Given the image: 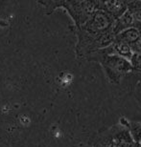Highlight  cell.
Segmentation results:
<instances>
[{
    "label": "cell",
    "instance_id": "1",
    "mask_svg": "<svg viewBox=\"0 0 141 147\" xmlns=\"http://www.w3.org/2000/svg\"><path fill=\"white\" fill-rule=\"evenodd\" d=\"M46 8V13H51L55 9L63 7L74 20L76 28L83 26L95 11L99 10V0L89 1H45L40 2Z\"/></svg>",
    "mask_w": 141,
    "mask_h": 147
},
{
    "label": "cell",
    "instance_id": "2",
    "mask_svg": "<svg viewBox=\"0 0 141 147\" xmlns=\"http://www.w3.org/2000/svg\"><path fill=\"white\" fill-rule=\"evenodd\" d=\"M87 60L98 61L104 69L108 79L113 84H119L126 76L133 72L129 60L115 55H105L102 50L90 55Z\"/></svg>",
    "mask_w": 141,
    "mask_h": 147
},
{
    "label": "cell",
    "instance_id": "3",
    "mask_svg": "<svg viewBox=\"0 0 141 147\" xmlns=\"http://www.w3.org/2000/svg\"><path fill=\"white\" fill-rule=\"evenodd\" d=\"M78 36V42L76 45L77 57L81 59H87L90 55L97 51L105 49L114 42L115 36L112 31H108L103 34H90L76 28Z\"/></svg>",
    "mask_w": 141,
    "mask_h": 147
},
{
    "label": "cell",
    "instance_id": "4",
    "mask_svg": "<svg viewBox=\"0 0 141 147\" xmlns=\"http://www.w3.org/2000/svg\"><path fill=\"white\" fill-rule=\"evenodd\" d=\"M93 147H139L131 139L127 128L123 125H115L100 132L93 138Z\"/></svg>",
    "mask_w": 141,
    "mask_h": 147
},
{
    "label": "cell",
    "instance_id": "5",
    "mask_svg": "<svg viewBox=\"0 0 141 147\" xmlns=\"http://www.w3.org/2000/svg\"><path fill=\"white\" fill-rule=\"evenodd\" d=\"M113 22L114 20L104 11L97 10L92 13L89 19L78 29H82L90 34H103L111 31Z\"/></svg>",
    "mask_w": 141,
    "mask_h": 147
},
{
    "label": "cell",
    "instance_id": "6",
    "mask_svg": "<svg viewBox=\"0 0 141 147\" xmlns=\"http://www.w3.org/2000/svg\"><path fill=\"white\" fill-rule=\"evenodd\" d=\"M128 1L124 0H111V1H100L99 10L104 11L114 21L118 19L125 11H127Z\"/></svg>",
    "mask_w": 141,
    "mask_h": 147
},
{
    "label": "cell",
    "instance_id": "7",
    "mask_svg": "<svg viewBox=\"0 0 141 147\" xmlns=\"http://www.w3.org/2000/svg\"><path fill=\"white\" fill-rule=\"evenodd\" d=\"M134 18L130 11H125L118 19H116L113 22L112 25V33L114 34V36L118 34L121 32L127 30V29L134 28Z\"/></svg>",
    "mask_w": 141,
    "mask_h": 147
},
{
    "label": "cell",
    "instance_id": "8",
    "mask_svg": "<svg viewBox=\"0 0 141 147\" xmlns=\"http://www.w3.org/2000/svg\"><path fill=\"white\" fill-rule=\"evenodd\" d=\"M140 39L139 33L136 28H130L127 30L121 32L118 34H116L114 41L120 43H124L127 45L131 46L134 43H136L137 40Z\"/></svg>",
    "mask_w": 141,
    "mask_h": 147
},
{
    "label": "cell",
    "instance_id": "9",
    "mask_svg": "<svg viewBox=\"0 0 141 147\" xmlns=\"http://www.w3.org/2000/svg\"><path fill=\"white\" fill-rule=\"evenodd\" d=\"M120 124L127 128V130L129 131V133H130L134 142L141 144V123L140 122L131 121V120L126 119L125 117H121L120 119Z\"/></svg>",
    "mask_w": 141,
    "mask_h": 147
},
{
    "label": "cell",
    "instance_id": "10",
    "mask_svg": "<svg viewBox=\"0 0 141 147\" xmlns=\"http://www.w3.org/2000/svg\"><path fill=\"white\" fill-rule=\"evenodd\" d=\"M130 64L131 66L133 71H136L137 73H141V55L137 54H133L131 59Z\"/></svg>",
    "mask_w": 141,
    "mask_h": 147
},
{
    "label": "cell",
    "instance_id": "11",
    "mask_svg": "<svg viewBox=\"0 0 141 147\" xmlns=\"http://www.w3.org/2000/svg\"><path fill=\"white\" fill-rule=\"evenodd\" d=\"M130 47L133 54H137L141 55V38L137 40L136 43H134L133 45H131Z\"/></svg>",
    "mask_w": 141,
    "mask_h": 147
},
{
    "label": "cell",
    "instance_id": "12",
    "mask_svg": "<svg viewBox=\"0 0 141 147\" xmlns=\"http://www.w3.org/2000/svg\"><path fill=\"white\" fill-rule=\"evenodd\" d=\"M134 96L138 101H141V81L136 84V89H134Z\"/></svg>",
    "mask_w": 141,
    "mask_h": 147
},
{
    "label": "cell",
    "instance_id": "13",
    "mask_svg": "<svg viewBox=\"0 0 141 147\" xmlns=\"http://www.w3.org/2000/svg\"><path fill=\"white\" fill-rule=\"evenodd\" d=\"M134 28H136L137 31H138V33H139V36H140V38H141V23L140 24H136V26H134Z\"/></svg>",
    "mask_w": 141,
    "mask_h": 147
}]
</instances>
